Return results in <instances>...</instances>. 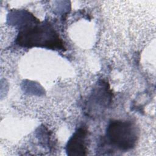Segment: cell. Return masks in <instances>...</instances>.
<instances>
[{
  "instance_id": "cell-3",
  "label": "cell",
  "mask_w": 156,
  "mask_h": 156,
  "mask_svg": "<svg viewBox=\"0 0 156 156\" xmlns=\"http://www.w3.org/2000/svg\"><path fill=\"white\" fill-rule=\"evenodd\" d=\"M88 131L84 127L77 129L66 145V152L69 156L86 155L87 148L86 138Z\"/></svg>"
},
{
  "instance_id": "cell-2",
  "label": "cell",
  "mask_w": 156,
  "mask_h": 156,
  "mask_svg": "<svg viewBox=\"0 0 156 156\" xmlns=\"http://www.w3.org/2000/svg\"><path fill=\"white\" fill-rule=\"evenodd\" d=\"M105 137L108 144L126 152L135 146L138 132L136 126L131 121L113 120L107 126Z\"/></svg>"
},
{
  "instance_id": "cell-1",
  "label": "cell",
  "mask_w": 156,
  "mask_h": 156,
  "mask_svg": "<svg viewBox=\"0 0 156 156\" xmlns=\"http://www.w3.org/2000/svg\"><path fill=\"white\" fill-rule=\"evenodd\" d=\"M23 48L40 47L57 51L65 50L63 42L52 25L47 20L40 21L32 14L20 27L15 41Z\"/></svg>"
}]
</instances>
